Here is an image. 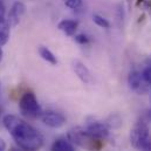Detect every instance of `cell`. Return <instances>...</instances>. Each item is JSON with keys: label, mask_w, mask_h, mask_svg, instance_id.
I'll list each match as a JSON object with an SVG mask.
<instances>
[{"label": "cell", "mask_w": 151, "mask_h": 151, "mask_svg": "<svg viewBox=\"0 0 151 151\" xmlns=\"http://www.w3.org/2000/svg\"><path fill=\"white\" fill-rule=\"evenodd\" d=\"M93 20L101 28H109L110 27V22L106 18H103L102 15H100V14H94L93 15Z\"/></svg>", "instance_id": "cell-14"}, {"label": "cell", "mask_w": 151, "mask_h": 151, "mask_svg": "<svg viewBox=\"0 0 151 151\" xmlns=\"http://www.w3.org/2000/svg\"><path fill=\"white\" fill-rule=\"evenodd\" d=\"M19 109L24 116L28 118H37L42 114L38 99L33 91H26L21 96L19 101Z\"/></svg>", "instance_id": "cell-4"}, {"label": "cell", "mask_w": 151, "mask_h": 151, "mask_svg": "<svg viewBox=\"0 0 151 151\" xmlns=\"http://www.w3.org/2000/svg\"><path fill=\"white\" fill-rule=\"evenodd\" d=\"M0 19H5V7L0 1Z\"/></svg>", "instance_id": "cell-18"}, {"label": "cell", "mask_w": 151, "mask_h": 151, "mask_svg": "<svg viewBox=\"0 0 151 151\" xmlns=\"http://www.w3.org/2000/svg\"><path fill=\"white\" fill-rule=\"evenodd\" d=\"M72 67H73V70L76 74V76L86 84H89L93 82V76L90 70L88 69V67L80 60H73L72 61Z\"/></svg>", "instance_id": "cell-9"}, {"label": "cell", "mask_w": 151, "mask_h": 151, "mask_svg": "<svg viewBox=\"0 0 151 151\" xmlns=\"http://www.w3.org/2000/svg\"><path fill=\"white\" fill-rule=\"evenodd\" d=\"M40 117L42 122L50 128H61L66 123V117L62 114L53 110H47L42 113Z\"/></svg>", "instance_id": "cell-7"}, {"label": "cell", "mask_w": 151, "mask_h": 151, "mask_svg": "<svg viewBox=\"0 0 151 151\" xmlns=\"http://www.w3.org/2000/svg\"><path fill=\"white\" fill-rule=\"evenodd\" d=\"M0 151H6V142L0 138Z\"/></svg>", "instance_id": "cell-19"}, {"label": "cell", "mask_w": 151, "mask_h": 151, "mask_svg": "<svg viewBox=\"0 0 151 151\" xmlns=\"http://www.w3.org/2000/svg\"><path fill=\"white\" fill-rule=\"evenodd\" d=\"M142 73H143V75L145 77V80L151 84V56L148 59V61L145 63V67L142 70Z\"/></svg>", "instance_id": "cell-15"}, {"label": "cell", "mask_w": 151, "mask_h": 151, "mask_svg": "<svg viewBox=\"0 0 151 151\" xmlns=\"http://www.w3.org/2000/svg\"><path fill=\"white\" fill-rule=\"evenodd\" d=\"M39 54H40V56H41L45 61H47L48 63H50V65H53V66H55V65L58 63L56 56H55L54 53H53L50 49H48L47 47L40 46V47H39Z\"/></svg>", "instance_id": "cell-13"}, {"label": "cell", "mask_w": 151, "mask_h": 151, "mask_svg": "<svg viewBox=\"0 0 151 151\" xmlns=\"http://www.w3.org/2000/svg\"><path fill=\"white\" fill-rule=\"evenodd\" d=\"M77 26H78V22L76 20H72V19H65L58 24V28L68 37H73L75 34Z\"/></svg>", "instance_id": "cell-10"}, {"label": "cell", "mask_w": 151, "mask_h": 151, "mask_svg": "<svg viewBox=\"0 0 151 151\" xmlns=\"http://www.w3.org/2000/svg\"><path fill=\"white\" fill-rule=\"evenodd\" d=\"M50 151H75L73 143L66 138H58L50 147Z\"/></svg>", "instance_id": "cell-11"}, {"label": "cell", "mask_w": 151, "mask_h": 151, "mask_svg": "<svg viewBox=\"0 0 151 151\" xmlns=\"http://www.w3.org/2000/svg\"><path fill=\"white\" fill-rule=\"evenodd\" d=\"M130 143L137 151H151V134L144 121L137 122L130 130Z\"/></svg>", "instance_id": "cell-3"}, {"label": "cell", "mask_w": 151, "mask_h": 151, "mask_svg": "<svg viewBox=\"0 0 151 151\" xmlns=\"http://www.w3.org/2000/svg\"><path fill=\"white\" fill-rule=\"evenodd\" d=\"M25 12H26V5L21 1H15L11 7L8 18H7L9 26H13V27L17 26L20 22V19L25 14Z\"/></svg>", "instance_id": "cell-8"}, {"label": "cell", "mask_w": 151, "mask_h": 151, "mask_svg": "<svg viewBox=\"0 0 151 151\" xmlns=\"http://www.w3.org/2000/svg\"><path fill=\"white\" fill-rule=\"evenodd\" d=\"M2 124L17 145L24 151H39L43 145V136L33 125L17 115H5Z\"/></svg>", "instance_id": "cell-1"}, {"label": "cell", "mask_w": 151, "mask_h": 151, "mask_svg": "<svg viewBox=\"0 0 151 151\" xmlns=\"http://www.w3.org/2000/svg\"><path fill=\"white\" fill-rule=\"evenodd\" d=\"M65 4L72 9H77L82 6V0H65Z\"/></svg>", "instance_id": "cell-16"}, {"label": "cell", "mask_w": 151, "mask_h": 151, "mask_svg": "<svg viewBox=\"0 0 151 151\" xmlns=\"http://www.w3.org/2000/svg\"><path fill=\"white\" fill-rule=\"evenodd\" d=\"M9 27L7 19H0V46L7 43L9 39Z\"/></svg>", "instance_id": "cell-12"}, {"label": "cell", "mask_w": 151, "mask_h": 151, "mask_svg": "<svg viewBox=\"0 0 151 151\" xmlns=\"http://www.w3.org/2000/svg\"><path fill=\"white\" fill-rule=\"evenodd\" d=\"M128 84H129L131 90H134L135 93H137L139 95L148 94L151 89V84L145 80L143 73L138 72V70L131 72L129 74V76H128Z\"/></svg>", "instance_id": "cell-5"}, {"label": "cell", "mask_w": 151, "mask_h": 151, "mask_svg": "<svg viewBox=\"0 0 151 151\" xmlns=\"http://www.w3.org/2000/svg\"><path fill=\"white\" fill-rule=\"evenodd\" d=\"M2 56H4V52H2V48H1V46H0V62L2 61Z\"/></svg>", "instance_id": "cell-20"}, {"label": "cell", "mask_w": 151, "mask_h": 151, "mask_svg": "<svg viewBox=\"0 0 151 151\" xmlns=\"http://www.w3.org/2000/svg\"><path fill=\"white\" fill-rule=\"evenodd\" d=\"M84 129L95 138L97 139H106L108 136H109V127L101 122V121H91V122H88L87 125L84 127Z\"/></svg>", "instance_id": "cell-6"}, {"label": "cell", "mask_w": 151, "mask_h": 151, "mask_svg": "<svg viewBox=\"0 0 151 151\" xmlns=\"http://www.w3.org/2000/svg\"><path fill=\"white\" fill-rule=\"evenodd\" d=\"M75 40L78 43H81V45H84V43L89 42V39L87 38V35H83V34H80V35L75 37Z\"/></svg>", "instance_id": "cell-17"}, {"label": "cell", "mask_w": 151, "mask_h": 151, "mask_svg": "<svg viewBox=\"0 0 151 151\" xmlns=\"http://www.w3.org/2000/svg\"><path fill=\"white\" fill-rule=\"evenodd\" d=\"M68 139L76 145L88 151H100L103 147V141L93 137L84 128L77 127L68 131Z\"/></svg>", "instance_id": "cell-2"}, {"label": "cell", "mask_w": 151, "mask_h": 151, "mask_svg": "<svg viewBox=\"0 0 151 151\" xmlns=\"http://www.w3.org/2000/svg\"><path fill=\"white\" fill-rule=\"evenodd\" d=\"M0 115H1V108H0Z\"/></svg>", "instance_id": "cell-21"}]
</instances>
